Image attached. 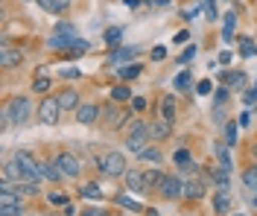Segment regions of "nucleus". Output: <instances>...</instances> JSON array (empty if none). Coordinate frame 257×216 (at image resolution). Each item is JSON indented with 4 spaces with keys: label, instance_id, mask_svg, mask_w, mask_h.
Wrapping results in <instances>:
<instances>
[{
    "label": "nucleus",
    "instance_id": "1",
    "mask_svg": "<svg viewBox=\"0 0 257 216\" xmlns=\"http://www.w3.org/2000/svg\"><path fill=\"white\" fill-rule=\"evenodd\" d=\"M32 117V102L30 97H12L3 108V129L6 126H24Z\"/></svg>",
    "mask_w": 257,
    "mask_h": 216
},
{
    "label": "nucleus",
    "instance_id": "2",
    "mask_svg": "<svg viewBox=\"0 0 257 216\" xmlns=\"http://www.w3.org/2000/svg\"><path fill=\"white\" fill-rule=\"evenodd\" d=\"M149 143H152V129H149V123H146V120H132L128 137H126V149L135 152V155H141Z\"/></svg>",
    "mask_w": 257,
    "mask_h": 216
},
{
    "label": "nucleus",
    "instance_id": "3",
    "mask_svg": "<svg viewBox=\"0 0 257 216\" xmlns=\"http://www.w3.org/2000/svg\"><path fill=\"white\" fill-rule=\"evenodd\" d=\"M96 164V169H99V172H102V175H108V178H123V175H126V155H123V152H105V155H102V158H96L94 161Z\"/></svg>",
    "mask_w": 257,
    "mask_h": 216
},
{
    "label": "nucleus",
    "instance_id": "4",
    "mask_svg": "<svg viewBox=\"0 0 257 216\" xmlns=\"http://www.w3.org/2000/svg\"><path fill=\"white\" fill-rule=\"evenodd\" d=\"M53 161H56V166L62 169L64 181H67V178H70V181H76V178L82 175V164H79V158H76L73 152H59Z\"/></svg>",
    "mask_w": 257,
    "mask_h": 216
},
{
    "label": "nucleus",
    "instance_id": "5",
    "mask_svg": "<svg viewBox=\"0 0 257 216\" xmlns=\"http://www.w3.org/2000/svg\"><path fill=\"white\" fill-rule=\"evenodd\" d=\"M62 117V105H59V97H44L41 105H38V120L44 126H56Z\"/></svg>",
    "mask_w": 257,
    "mask_h": 216
},
{
    "label": "nucleus",
    "instance_id": "6",
    "mask_svg": "<svg viewBox=\"0 0 257 216\" xmlns=\"http://www.w3.org/2000/svg\"><path fill=\"white\" fill-rule=\"evenodd\" d=\"M158 190H161V196H164L167 201L184 199V178H181V175H167Z\"/></svg>",
    "mask_w": 257,
    "mask_h": 216
},
{
    "label": "nucleus",
    "instance_id": "7",
    "mask_svg": "<svg viewBox=\"0 0 257 216\" xmlns=\"http://www.w3.org/2000/svg\"><path fill=\"white\" fill-rule=\"evenodd\" d=\"M73 114H76V123H79V126H94V123H99V117H102V105H96V102H82Z\"/></svg>",
    "mask_w": 257,
    "mask_h": 216
},
{
    "label": "nucleus",
    "instance_id": "8",
    "mask_svg": "<svg viewBox=\"0 0 257 216\" xmlns=\"http://www.w3.org/2000/svg\"><path fill=\"white\" fill-rule=\"evenodd\" d=\"M205 193H208V181H205L202 175H190V178H184V199L199 201V199H205Z\"/></svg>",
    "mask_w": 257,
    "mask_h": 216
},
{
    "label": "nucleus",
    "instance_id": "9",
    "mask_svg": "<svg viewBox=\"0 0 257 216\" xmlns=\"http://www.w3.org/2000/svg\"><path fill=\"white\" fill-rule=\"evenodd\" d=\"M102 117H105V120H102V123H105V129H123V126H126V120H128V114H126V111H120L114 102L102 108Z\"/></svg>",
    "mask_w": 257,
    "mask_h": 216
},
{
    "label": "nucleus",
    "instance_id": "10",
    "mask_svg": "<svg viewBox=\"0 0 257 216\" xmlns=\"http://www.w3.org/2000/svg\"><path fill=\"white\" fill-rule=\"evenodd\" d=\"M38 178L41 181H50V184L64 181V175H62V169L56 166V161H38Z\"/></svg>",
    "mask_w": 257,
    "mask_h": 216
},
{
    "label": "nucleus",
    "instance_id": "11",
    "mask_svg": "<svg viewBox=\"0 0 257 216\" xmlns=\"http://www.w3.org/2000/svg\"><path fill=\"white\" fill-rule=\"evenodd\" d=\"M138 56H141V47H135V44H123V47L111 50L108 62H111V65H128V62L138 59Z\"/></svg>",
    "mask_w": 257,
    "mask_h": 216
},
{
    "label": "nucleus",
    "instance_id": "12",
    "mask_svg": "<svg viewBox=\"0 0 257 216\" xmlns=\"http://www.w3.org/2000/svg\"><path fill=\"white\" fill-rule=\"evenodd\" d=\"M59 97V105H62V111H76L82 105V94L76 88H64L62 94H56Z\"/></svg>",
    "mask_w": 257,
    "mask_h": 216
},
{
    "label": "nucleus",
    "instance_id": "13",
    "mask_svg": "<svg viewBox=\"0 0 257 216\" xmlns=\"http://www.w3.org/2000/svg\"><path fill=\"white\" fill-rule=\"evenodd\" d=\"M123 181H126V190L128 193H146V178L141 169H126V175H123Z\"/></svg>",
    "mask_w": 257,
    "mask_h": 216
},
{
    "label": "nucleus",
    "instance_id": "14",
    "mask_svg": "<svg viewBox=\"0 0 257 216\" xmlns=\"http://www.w3.org/2000/svg\"><path fill=\"white\" fill-rule=\"evenodd\" d=\"M213 155H216V166H219V169H225V172H234V161H231V146H228L225 140H219V143L213 146Z\"/></svg>",
    "mask_w": 257,
    "mask_h": 216
},
{
    "label": "nucleus",
    "instance_id": "15",
    "mask_svg": "<svg viewBox=\"0 0 257 216\" xmlns=\"http://www.w3.org/2000/svg\"><path fill=\"white\" fill-rule=\"evenodd\" d=\"M21 62H24V53L21 50H12V47H3V50H0V67H3V70L21 67Z\"/></svg>",
    "mask_w": 257,
    "mask_h": 216
},
{
    "label": "nucleus",
    "instance_id": "16",
    "mask_svg": "<svg viewBox=\"0 0 257 216\" xmlns=\"http://www.w3.org/2000/svg\"><path fill=\"white\" fill-rule=\"evenodd\" d=\"M73 41H76V35H59V33H53L47 38V47L53 53H62V50L67 53L70 47H73Z\"/></svg>",
    "mask_w": 257,
    "mask_h": 216
},
{
    "label": "nucleus",
    "instance_id": "17",
    "mask_svg": "<svg viewBox=\"0 0 257 216\" xmlns=\"http://www.w3.org/2000/svg\"><path fill=\"white\" fill-rule=\"evenodd\" d=\"M149 129H152V140H167V137L173 134V123L164 120V117H155V120L149 123Z\"/></svg>",
    "mask_w": 257,
    "mask_h": 216
},
{
    "label": "nucleus",
    "instance_id": "18",
    "mask_svg": "<svg viewBox=\"0 0 257 216\" xmlns=\"http://www.w3.org/2000/svg\"><path fill=\"white\" fill-rule=\"evenodd\" d=\"M176 114H178V102H176V94H164L161 97V117L176 123Z\"/></svg>",
    "mask_w": 257,
    "mask_h": 216
},
{
    "label": "nucleus",
    "instance_id": "19",
    "mask_svg": "<svg viewBox=\"0 0 257 216\" xmlns=\"http://www.w3.org/2000/svg\"><path fill=\"white\" fill-rule=\"evenodd\" d=\"M219 79H222L231 91H242V88H245V73H242V70H234V73L222 70V73H219Z\"/></svg>",
    "mask_w": 257,
    "mask_h": 216
},
{
    "label": "nucleus",
    "instance_id": "20",
    "mask_svg": "<svg viewBox=\"0 0 257 216\" xmlns=\"http://www.w3.org/2000/svg\"><path fill=\"white\" fill-rule=\"evenodd\" d=\"M79 196H82V199H91V201H102L105 193H102V187H99L96 181H85L79 187Z\"/></svg>",
    "mask_w": 257,
    "mask_h": 216
},
{
    "label": "nucleus",
    "instance_id": "21",
    "mask_svg": "<svg viewBox=\"0 0 257 216\" xmlns=\"http://www.w3.org/2000/svg\"><path fill=\"white\" fill-rule=\"evenodd\" d=\"M222 41H231L234 35H237V12H225L222 18Z\"/></svg>",
    "mask_w": 257,
    "mask_h": 216
},
{
    "label": "nucleus",
    "instance_id": "22",
    "mask_svg": "<svg viewBox=\"0 0 257 216\" xmlns=\"http://www.w3.org/2000/svg\"><path fill=\"white\" fill-rule=\"evenodd\" d=\"M213 213L216 216H228L231 213V199H228L225 190H216V196H213Z\"/></svg>",
    "mask_w": 257,
    "mask_h": 216
},
{
    "label": "nucleus",
    "instance_id": "23",
    "mask_svg": "<svg viewBox=\"0 0 257 216\" xmlns=\"http://www.w3.org/2000/svg\"><path fill=\"white\" fill-rule=\"evenodd\" d=\"M144 73V65L141 62H128V65H123L120 70H117V76L123 79V82H132V79H138Z\"/></svg>",
    "mask_w": 257,
    "mask_h": 216
},
{
    "label": "nucleus",
    "instance_id": "24",
    "mask_svg": "<svg viewBox=\"0 0 257 216\" xmlns=\"http://www.w3.org/2000/svg\"><path fill=\"white\" fill-rule=\"evenodd\" d=\"M208 178H213V184H216V190H225L228 193V187H231V172H225V169H210L208 172Z\"/></svg>",
    "mask_w": 257,
    "mask_h": 216
},
{
    "label": "nucleus",
    "instance_id": "25",
    "mask_svg": "<svg viewBox=\"0 0 257 216\" xmlns=\"http://www.w3.org/2000/svg\"><path fill=\"white\" fill-rule=\"evenodd\" d=\"M144 178H146V193H149V190H158L161 184H164L167 172H161V169H146Z\"/></svg>",
    "mask_w": 257,
    "mask_h": 216
},
{
    "label": "nucleus",
    "instance_id": "26",
    "mask_svg": "<svg viewBox=\"0 0 257 216\" xmlns=\"http://www.w3.org/2000/svg\"><path fill=\"white\" fill-rule=\"evenodd\" d=\"M242 187H248V190L257 196V164H251V166L242 169Z\"/></svg>",
    "mask_w": 257,
    "mask_h": 216
},
{
    "label": "nucleus",
    "instance_id": "27",
    "mask_svg": "<svg viewBox=\"0 0 257 216\" xmlns=\"http://www.w3.org/2000/svg\"><path fill=\"white\" fill-rule=\"evenodd\" d=\"M138 161H149V164H161L164 161V152L158 149V146H146L141 155H138Z\"/></svg>",
    "mask_w": 257,
    "mask_h": 216
},
{
    "label": "nucleus",
    "instance_id": "28",
    "mask_svg": "<svg viewBox=\"0 0 257 216\" xmlns=\"http://www.w3.org/2000/svg\"><path fill=\"white\" fill-rule=\"evenodd\" d=\"M108 97H111V102H132V91H128V85H114Z\"/></svg>",
    "mask_w": 257,
    "mask_h": 216
},
{
    "label": "nucleus",
    "instance_id": "29",
    "mask_svg": "<svg viewBox=\"0 0 257 216\" xmlns=\"http://www.w3.org/2000/svg\"><path fill=\"white\" fill-rule=\"evenodd\" d=\"M173 85H176V91H190V88H196V85H193V73L190 70H181Z\"/></svg>",
    "mask_w": 257,
    "mask_h": 216
},
{
    "label": "nucleus",
    "instance_id": "30",
    "mask_svg": "<svg viewBox=\"0 0 257 216\" xmlns=\"http://www.w3.org/2000/svg\"><path fill=\"white\" fill-rule=\"evenodd\" d=\"M237 126H240V123H234V120L225 123V143H228V146H237Z\"/></svg>",
    "mask_w": 257,
    "mask_h": 216
},
{
    "label": "nucleus",
    "instance_id": "31",
    "mask_svg": "<svg viewBox=\"0 0 257 216\" xmlns=\"http://www.w3.org/2000/svg\"><path fill=\"white\" fill-rule=\"evenodd\" d=\"M50 76L47 73H44V76H35V79H32V91H35V94H47L50 91Z\"/></svg>",
    "mask_w": 257,
    "mask_h": 216
},
{
    "label": "nucleus",
    "instance_id": "32",
    "mask_svg": "<svg viewBox=\"0 0 257 216\" xmlns=\"http://www.w3.org/2000/svg\"><path fill=\"white\" fill-rule=\"evenodd\" d=\"M117 204H120V207H128V210H138V213H141V210H146L144 204H141V201H135V199H128V196H117Z\"/></svg>",
    "mask_w": 257,
    "mask_h": 216
},
{
    "label": "nucleus",
    "instance_id": "33",
    "mask_svg": "<svg viewBox=\"0 0 257 216\" xmlns=\"http://www.w3.org/2000/svg\"><path fill=\"white\" fill-rule=\"evenodd\" d=\"M173 161H176V169H181L184 164H190L193 158H190V149H178L176 155H173Z\"/></svg>",
    "mask_w": 257,
    "mask_h": 216
},
{
    "label": "nucleus",
    "instance_id": "34",
    "mask_svg": "<svg viewBox=\"0 0 257 216\" xmlns=\"http://www.w3.org/2000/svg\"><path fill=\"white\" fill-rule=\"evenodd\" d=\"M53 33H59V35H76V27L70 24V21H59L56 24V30Z\"/></svg>",
    "mask_w": 257,
    "mask_h": 216
},
{
    "label": "nucleus",
    "instance_id": "35",
    "mask_svg": "<svg viewBox=\"0 0 257 216\" xmlns=\"http://www.w3.org/2000/svg\"><path fill=\"white\" fill-rule=\"evenodd\" d=\"M196 94H199V97H210V94H213V82H210V79L196 82Z\"/></svg>",
    "mask_w": 257,
    "mask_h": 216
},
{
    "label": "nucleus",
    "instance_id": "36",
    "mask_svg": "<svg viewBox=\"0 0 257 216\" xmlns=\"http://www.w3.org/2000/svg\"><path fill=\"white\" fill-rule=\"evenodd\" d=\"M202 9H205V15H208V21H216V0H202Z\"/></svg>",
    "mask_w": 257,
    "mask_h": 216
},
{
    "label": "nucleus",
    "instance_id": "37",
    "mask_svg": "<svg viewBox=\"0 0 257 216\" xmlns=\"http://www.w3.org/2000/svg\"><path fill=\"white\" fill-rule=\"evenodd\" d=\"M240 53L242 56H245V59H248V56H254V41H251V38H240Z\"/></svg>",
    "mask_w": 257,
    "mask_h": 216
},
{
    "label": "nucleus",
    "instance_id": "38",
    "mask_svg": "<svg viewBox=\"0 0 257 216\" xmlns=\"http://www.w3.org/2000/svg\"><path fill=\"white\" fill-rule=\"evenodd\" d=\"M120 35H123V27H111V30H105V44H117Z\"/></svg>",
    "mask_w": 257,
    "mask_h": 216
},
{
    "label": "nucleus",
    "instance_id": "39",
    "mask_svg": "<svg viewBox=\"0 0 257 216\" xmlns=\"http://www.w3.org/2000/svg\"><path fill=\"white\" fill-rule=\"evenodd\" d=\"M59 76H62V79H79L82 70H79V67L70 65V67H62V70H59Z\"/></svg>",
    "mask_w": 257,
    "mask_h": 216
},
{
    "label": "nucleus",
    "instance_id": "40",
    "mask_svg": "<svg viewBox=\"0 0 257 216\" xmlns=\"http://www.w3.org/2000/svg\"><path fill=\"white\" fill-rule=\"evenodd\" d=\"M47 201L56 204V207H64V204H67V196H64V193H47Z\"/></svg>",
    "mask_w": 257,
    "mask_h": 216
},
{
    "label": "nucleus",
    "instance_id": "41",
    "mask_svg": "<svg viewBox=\"0 0 257 216\" xmlns=\"http://www.w3.org/2000/svg\"><path fill=\"white\" fill-rule=\"evenodd\" d=\"M149 59H152V62H164V59H167V47H164V44H158V47H152V53H149Z\"/></svg>",
    "mask_w": 257,
    "mask_h": 216
},
{
    "label": "nucleus",
    "instance_id": "42",
    "mask_svg": "<svg viewBox=\"0 0 257 216\" xmlns=\"http://www.w3.org/2000/svg\"><path fill=\"white\" fill-rule=\"evenodd\" d=\"M79 216H108V210L99 207V204H94V207H88V210H79Z\"/></svg>",
    "mask_w": 257,
    "mask_h": 216
},
{
    "label": "nucleus",
    "instance_id": "43",
    "mask_svg": "<svg viewBox=\"0 0 257 216\" xmlns=\"http://www.w3.org/2000/svg\"><path fill=\"white\" fill-rule=\"evenodd\" d=\"M228 97H231V88H228V85H222V88L216 91V105H222V102L228 100Z\"/></svg>",
    "mask_w": 257,
    "mask_h": 216
},
{
    "label": "nucleus",
    "instance_id": "44",
    "mask_svg": "<svg viewBox=\"0 0 257 216\" xmlns=\"http://www.w3.org/2000/svg\"><path fill=\"white\" fill-rule=\"evenodd\" d=\"M242 102H245V105H257V85L251 88V91H245V97H242Z\"/></svg>",
    "mask_w": 257,
    "mask_h": 216
},
{
    "label": "nucleus",
    "instance_id": "45",
    "mask_svg": "<svg viewBox=\"0 0 257 216\" xmlns=\"http://www.w3.org/2000/svg\"><path fill=\"white\" fill-rule=\"evenodd\" d=\"M193 56H196V47H187V50L178 56V62H181V65H187V62H193Z\"/></svg>",
    "mask_w": 257,
    "mask_h": 216
},
{
    "label": "nucleus",
    "instance_id": "46",
    "mask_svg": "<svg viewBox=\"0 0 257 216\" xmlns=\"http://www.w3.org/2000/svg\"><path fill=\"white\" fill-rule=\"evenodd\" d=\"M24 207H0V216H21Z\"/></svg>",
    "mask_w": 257,
    "mask_h": 216
},
{
    "label": "nucleus",
    "instance_id": "47",
    "mask_svg": "<svg viewBox=\"0 0 257 216\" xmlns=\"http://www.w3.org/2000/svg\"><path fill=\"white\" fill-rule=\"evenodd\" d=\"M132 108H135V111H144L146 100H144V97H132Z\"/></svg>",
    "mask_w": 257,
    "mask_h": 216
},
{
    "label": "nucleus",
    "instance_id": "48",
    "mask_svg": "<svg viewBox=\"0 0 257 216\" xmlns=\"http://www.w3.org/2000/svg\"><path fill=\"white\" fill-rule=\"evenodd\" d=\"M196 169H199V164H196V161H190V164H184V166H181L178 172H184V175H193Z\"/></svg>",
    "mask_w": 257,
    "mask_h": 216
},
{
    "label": "nucleus",
    "instance_id": "49",
    "mask_svg": "<svg viewBox=\"0 0 257 216\" xmlns=\"http://www.w3.org/2000/svg\"><path fill=\"white\" fill-rule=\"evenodd\" d=\"M62 213H64V216H76L79 210H76V204H73V201H67V204L62 207Z\"/></svg>",
    "mask_w": 257,
    "mask_h": 216
},
{
    "label": "nucleus",
    "instance_id": "50",
    "mask_svg": "<svg viewBox=\"0 0 257 216\" xmlns=\"http://www.w3.org/2000/svg\"><path fill=\"white\" fill-rule=\"evenodd\" d=\"M231 59H234V53H231V50L219 53V65H231Z\"/></svg>",
    "mask_w": 257,
    "mask_h": 216
},
{
    "label": "nucleus",
    "instance_id": "51",
    "mask_svg": "<svg viewBox=\"0 0 257 216\" xmlns=\"http://www.w3.org/2000/svg\"><path fill=\"white\" fill-rule=\"evenodd\" d=\"M187 38H190V33H187V30H181V33H176V38H173V41H176V44H184Z\"/></svg>",
    "mask_w": 257,
    "mask_h": 216
},
{
    "label": "nucleus",
    "instance_id": "52",
    "mask_svg": "<svg viewBox=\"0 0 257 216\" xmlns=\"http://www.w3.org/2000/svg\"><path fill=\"white\" fill-rule=\"evenodd\" d=\"M237 123H240L242 129H245V126L251 123V114H248V111H242V114H240V120H237Z\"/></svg>",
    "mask_w": 257,
    "mask_h": 216
},
{
    "label": "nucleus",
    "instance_id": "53",
    "mask_svg": "<svg viewBox=\"0 0 257 216\" xmlns=\"http://www.w3.org/2000/svg\"><path fill=\"white\" fill-rule=\"evenodd\" d=\"M144 3H146V0H126L128 9H144Z\"/></svg>",
    "mask_w": 257,
    "mask_h": 216
},
{
    "label": "nucleus",
    "instance_id": "54",
    "mask_svg": "<svg viewBox=\"0 0 257 216\" xmlns=\"http://www.w3.org/2000/svg\"><path fill=\"white\" fill-rule=\"evenodd\" d=\"M149 6L152 9H164V6H170V0H149Z\"/></svg>",
    "mask_w": 257,
    "mask_h": 216
},
{
    "label": "nucleus",
    "instance_id": "55",
    "mask_svg": "<svg viewBox=\"0 0 257 216\" xmlns=\"http://www.w3.org/2000/svg\"><path fill=\"white\" fill-rule=\"evenodd\" d=\"M146 216H161V213L155 210V207H146Z\"/></svg>",
    "mask_w": 257,
    "mask_h": 216
},
{
    "label": "nucleus",
    "instance_id": "56",
    "mask_svg": "<svg viewBox=\"0 0 257 216\" xmlns=\"http://www.w3.org/2000/svg\"><path fill=\"white\" fill-rule=\"evenodd\" d=\"M228 216H245V213H228Z\"/></svg>",
    "mask_w": 257,
    "mask_h": 216
},
{
    "label": "nucleus",
    "instance_id": "57",
    "mask_svg": "<svg viewBox=\"0 0 257 216\" xmlns=\"http://www.w3.org/2000/svg\"><path fill=\"white\" fill-rule=\"evenodd\" d=\"M254 161H257V143H254Z\"/></svg>",
    "mask_w": 257,
    "mask_h": 216
},
{
    "label": "nucleus",
    "instance_id": "58",
    "mask_svg": "<svg viewBox=\"0 0 257 216\" xmlns=\"http://www.w3.org/2000/svg\"><path fill=\"white\" fill-rule=\"evenodd\" d=\"M24 3H35V0H24Z\"/></svg>",
    "mask_w": 257,
    "mask_h": 216
},
{
    "label": "nucleus",
    "instance_id": "59",
    "mask_svg": "<svg viewBox=\"0 0 257 216\" xmlns=\"http://www.w3.org/2000/svg\"><path fill=\"white\" fill-rule=\"evenodd\" d=\"M254 207H257V196H254Z\"/></svg>",
    "mask_w": 257,
    "mask_h": 216
},
{
    "label": "nucleus",
    "instance_id": "60",
    "mask_svg": "<svg viewBox=\"0 0 257 216\" xmlns=\"http://www.w3.org/2000/svg\"><path fill=\"white\" fill-rule=\"evenodd\" d=\"M53 216H56V213H53ZM59 216H64V213H59Z\"/></svg>",
    "mask_w": 257,
    "mask_h": 216
},
{
    "label": "nucleus",
    "instance_id": "61",
    "mask_svg": "<svg viewBox=\"0 0 257 216\" xmlns=\"http://www.w3.org/2000/svg\"><path fill=\"white\" fill-rule=\"evenodd\" d=\"M120 216H123V213H120Z\"/></svg>",
    "mask_w": 257,
    "mask_h": 216
}]
</instances>
